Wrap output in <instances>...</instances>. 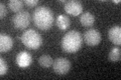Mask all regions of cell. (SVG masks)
<instances>
[{"label": "cell", "instance_id": "obj_1", "mask_svg": "<svg viewBox=\"0 0 121 80\" xmlns=\"http://www.w3.org/2000/svg\"><path fill=\"white\" fill-rule=\"evenodd\" d=\"M32 20L35 25L39 29L47 31V30L52 28V24H54V13L47 6H39L33 11Z\"/></svg>", "mask_w": 121, "mask_h": 80}, {"label": "cell", "instance_id": "obj_2", "mask_svg": "<svg viewBox=\"0 0 121 80\" xmlns=\"http://www.w3.org/2000/svg\"><path fill=\"white\" fill-rule=\"evenodd\" d=\"M83 44V37L77 30H71L64 35L62 39V48L67 53H76Z\"/></svg>", "mask_w": 121, "mask_h": 80}, {"label": "cell", "instance_id": "obj_3", "mask_svg": "<svg viewBox=\"0 0 121 80\" xmlns=\"http://www.w3.org/2000/svg\"><path fill=\"white\" fill-rule=\"evenodd\" d=\"M21 42L24 44L25 47L35 50L43 45V38L40 34L36 32L35 29H27L24 30V32L22 33Z\"/></svg>", "mask_w": 121, "mask_h": 80}, {"label": "cell", "instance_id": "obj_4", "mask_svg": "<svg viewBox=\"0 0 121 80\" xmlns=\"http://www.w3.org/2000/svg\"><path fill=\"white\" fill-rule=\"evenodd\" d=\"M12 23L16 29H26L30 24V14L28 13V11L22 10L20 12L16 13L12 18Z\"/></svg>", "mask_w": 121, "mask_h": 80}, {"label": "cell", "instance_id": "obj_5", "mask_svg": "<svg viewBox=\"0 0 121 80\" xmlns=\"http://www.w3.org/2000/svg\"><path fill=\"white\" fill-rule=\"evenodd\" d=\"M52 68L54 71L59 75H65L71 69V62L69 59L67 58H56L54 62H52Z\"/></svg>", "mask_w": 121, "mask_h": 80}, {"label": "cell", "instance_id": "obj_6", "mask_svg": "<svg viewBox=\"0 0 121 80\" xmlns=\"http://www.w3.org/2000/svg\"><path fill=\"white\" fill-rule=\"evenodd\" d=\"M64 9H65V11L69 15H72V16H79L80 14H82L83 5L80 1L70 0V1H67L65 3Z\"/></svg>", "mask_w": 121, "mask_h": 80}, {"label": "cell", "instance_id": "obj_7", "mask_svg": "<svg viewBox=\"0 0 121 80\" xmlns=\"http://www.w3.org/2000/svg\"><path fill=\"white\" fill-rule=\"evenodd\" d=\"M84 40L89 46H96L101 42V34L97 29L91 28L85 32Z\"/></svg>", "mask_w": 121, "mask_h": 80}, {"label": "cell", "instance_id": "obj_8", "mask_svg": "<svg viewBox=\"0 0 121 80\" xmlns=\"http://www.w3.org/2000/svg\"><path fill=\"white\" fill-rule=\"evenodd\" d=\"M32 62L31 54L27 51H21L16 56V63L20 68H26L28 67Z\"/></svg>", "mask_w": 121, "mask_h": 80}, {"label": "cell", "instance_id": "obj_9", "mask_svg": "<svg viewBox=\"0 0 121 80\" xmlns=\"http://www.w3.org/2000/svg\"><path fill=\"white\" fill-rule=\"evenodd\" d=\"M108 38L113 44H121V28L120 26H113L108 31Z\"/></svg>", "mask_w": 121, "mask_h": 80}, {"label": "cell", "instance_id": "obj_10", "mask_svg": "<svg viewBox=\"0 0 121 80\" xmlns=\"http://www.w3.org/2000/svg\"><path fill=\"white\" fill-rule=\"evenodd\" d=\"M13 46V39L7 34H1L0 35V51L7 52Z\"/></svg>", "mask_w": 121, "mask_h": 80}, {"label": "cell", "instance_id": "obj_11", "mask_svg": "<svg viewBox=\"0 0 121 80\" xmlns=\"http://www.w3.org/2000/svg\"><path fill=\"white\" fill-rule=\"evenodd\" d=\"M56 25L58 26V28L60 29L62 31H66L69 29L71 25V21L69 17L65 14H60L56 19Z\"/></svg>", "mask_w": 121, "mask_h": 80}, {"label": "cell", "instance_id": "obj_12", "mask_svg": "<svg viewBox=\"0 0 121 80\" xmlns=\"http://www.w3.org/2000/svg\"><path fill=\"white\" fill-rule=\"evenodd\" d=\"M95 22V17L90 12H85L80 16V23L85 27H90Z\"/></svg>", "mask_w": 121, "mask_h": 80}, {"label": "cell", "instance_id": "obj_13", "mask_svg": "<svg viewBox=\"0 0 121 80\" xmlns=\"http://www.w3.org/2000/svg\"><path fill=\"white\" fill-rule=\"evenodd\" d=\"M23 4H24V2H22L21 0H10L8 2V7L10 8L11 11L18 13L20 11H22L21 9L23 8Z\"/></svg>", "mask_w": 121, "mask_h": 80}, {"label": "cell", "instance_id": "obj_14", "mask_svg": "<svg viewBox=\"0 0 121 80\" xmlns=\"http://www.w3.org/2000/svg\"><path fill=\"white\" fill-rule=\"evenodd\" d=\"M121 58V51H120V48L119 47H113L110 51H109V54H108V59L112 62H117L119 61Z\"/></svg>", "mask_w": 121, "mask_h": 80}, {"label": "cell", "instance_id": "obj_15", "mask_svg": "<svg viewBox=\"0 0 121 80\" xmlns=\"http://www.w3.org/2000/svg\"><path fill=\"white\" fill-rule=\"evenodd\" d=\"M52 59L50 55L48 54H43L41 55L39 58V64L41 67H44V68H48L52 65Z\"/></svg>", "mask_w": 121, "mask_h": 80}, {"label": "cell", "instance_id": "obj_16", "mask_svg": "<svg viewBox=\"0 0 121 80\" xmlns=\"http://www.w3.org/2000/svg\"><path fill=\"white\" fill-rule=\"evenodd\" d=\"M8 67H7V62L4 58H0V75L3 76L7 73Z\"/></svg>", "mask_w": 121, "mask_h": 80}, {"label": "cell", "instance_id": "obj_17", "mask_svg": "<svg viewBox=\"0 0 121 80\" xmlns=\"http://www.w3.org/2000/svg\"><path fill=\"white\" fill-rule=\"evenodd\" d=\"M7 14V9H6V6L3 2L0 3V18L3 19Z\"/></svg>", "mask_w": 121, "mask_h": 80}, {"label": "cell", "instance_id": "obj_18", "mask_svg": "<svg viewBox=\"0 0 121 80\" xmlns=\"http://www.w3.org/2000/svg\"><path fill=\"white\" fill-rule=\"evenodd\" d=\"M24 4H26L28 7H35L39 4V0H25Z\"/></svg>", "mask_w": 121, "mask_h": 80}, {"label": "cell", "instance_id": "obj_19", "mask_svg": "<svg viewBox=\"0 0 121 80\" xmlns=\"http://www.w3.org/2000/svg\"><path fill=\"white\" fill-rule=\"evenodd\" d=\"M113 2H114V3H120V0H114Z\"/></svg>", "mask_w": 121, "mask_h": 80}]
</instances>
